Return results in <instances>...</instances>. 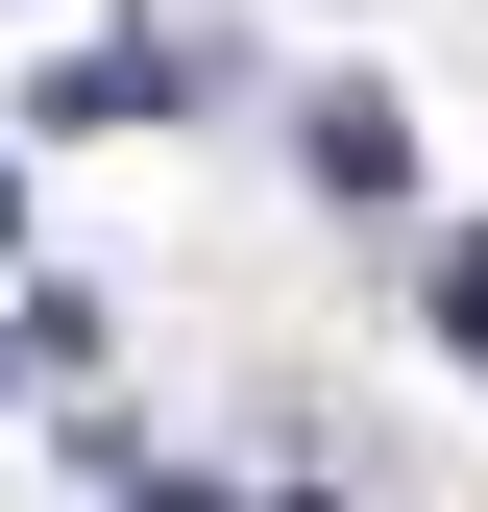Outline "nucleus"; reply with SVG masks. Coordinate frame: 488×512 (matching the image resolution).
I'll return each mask as SVG.
<instances>
[{
  "label": "nucleus",
  "instance_id": "f257e3e1",
  "mask_svg": "<svg viewBox=\"0 0 488 512\" xmlns=\"http://www.w3.org/2000/svg\"><path fill=\"white\" fill-rule=\"evenodd\" d=\"M293 147H318V196H391V171H415V122H391V98H366V74H342L318 122H293Z\"/></svg>",
  "mask_w": 488,
  "mask_h": 512
},
{
  "label": "nucleus",
  "instance_id": "f03ea898",
  "mask_svg": "<svg viewBox=\"0 0 488 512\" xmlns=\"http://www.w3.org/2000/svg\"><path fill=\"white\" fill-rule=\"evenodd\" d=\"M440 342H464V366H488V244H440Z\"/></svg>",
  "mask_w": 488,
  "mask_h": 512
}]
</instances>
